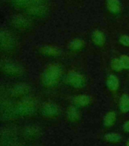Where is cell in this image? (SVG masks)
Listing matches in <instances>:
<instances>
[{
	"mask_svg": "<svg viewBox=\"0 0 129 146\" xmlns=\"http://www.w3.org/2000/svg\"><path fill=\"white\" fill-rule=\"evenodd\" d=\"M60 75V69L56 66H50L46 72V80L49 84H55L59 79Z\"/></svg>",
	"mask_w": 129,
	"mask_h": 146,
	"instance_id": "obj_1",
	"label": "cell"
},
{
	"mask_svg": "<svg viewBox=\"0 0 129 146\" xmlns=\"http://www.w3.org/2000/svg\"><path fill=\"white\" fill-rule=\"evenodd\" d=\"M67 82L75 88H79V87H81L84 84V78L81 75H78V74L71 73L67 77Z\"/></svg>",
	"mask_w": 129,
	"mask_h": 146,
	"instance_id": "obj_2",
	"label": "cell"
},
{
	"mask_svg": "<svg viewBox=\"0 0 129 146\" xmlns=\"http://www.w3.org/2000/svg\"><path fill=\"white\" fill-rule=\"evenodd\" d=\"M107 7L112 13H117L120 11V3L118 0H107Z\"/></svg>",
	"mask_w": 129,
	"mask_h": 146,
	"instance_id": "obj_3",
	"label": "cell"
},
{
	"mask_svg": "<svg viewBox=\"0 0 129 146\" xmlns=\"http://www.w3.org/2000/svg\"><path fill=\"white\" fill-rule=\"evenodd\" d=\"M107 86L110 90L115 91L118 88V80L115 75H110L107 79Z\"/></svg>",
	"mask_w": 129,
	"mask_h": 146,
	"instance_id": "obj_4",
	"label": "cell"
},
{
	"mask_svg": "<svg viewBox=\"0 0 129 146\" xmlns=\"http://www.w3.org/2000/svg\"><path fill=\"white\" fill-rule=\"evenodd\" d=\"M67 115H68V119L71 121L77 120L80 117L79 113L77 109H75V107H68V110H67Z\"/></svg>",
	"mask_w": 129,
	"mask_h": 146,
	"instance_id": "obj_5",
	"label": "cell"
},
{
	"mask_svg": "<svg viewBox=\"0 0 129 146\" xmlns=\"http://www.w3.org/2000/svg\"><path fill=\"white\" fill-rule=\"evenodd\" d=\"M119 107H120V110L124 113H126V112L129 111V98L127 95H124L122 97L120 100V104H119Z\"/></svg>",
	"mask_w": 129,
	"mask_h": 146,
	"instance_id": "obj_6",
	"label": "cell"
},
{
	"mask_svg": "<svg viewBox=\"0 0 129 146\" xmlns=\"http://www.w3.org/2000/svg\"><path fill=\"white\" fill-rule=\"evenodd\" d=\"M74 101H75V104L78 105V106H85L90 103V98L87 96L80 95L77 96L75 98Z\"/></svg>",
	"mask_w": 129,
	"mask_h": 146,
	"instance_id": "obj_7",
	"label": "cell"
},
{
	"mask_svg": "<svg viewBox=\"0 0 129 146\" xmlns=\"http://www.w3.org/2000/svg\"><path fill=\"white\" fill-rule=\"evenodd\" d=\"M115 121H116V113L112 111L109 112L105 116L104 125L107 126H110L113 125Z\"/></svg>",
	"mask_w": 129,
	"mask_h": 146,
	"instance_id": "obj_8",
	"label": "cell"
},
{
	"mask_svg": "<svg viewBox=\"0 0 129 146\" xmlns=\"http://www.w3.org/2000/svg\"><path fill=\"white\" fill-rule=\"evenodd\" d=\"M93 40L98 45H103L104 43V36L100 31H95L93 34Z\"/></svg>",
	"mask_w": 129,
	"mask_h": 146,
	"instance_id": "obj_9",
	"label": "cell"
},
{
	"mask_svg": "<svg viewBox=\"0 0 129 146\" xmlns=\"http://www.w3.org/2000/svg\"><path fill=\"white\" fill-rule=\"evenodd\" d=\"M58 110H57L56 106H55L54 104H47L44 108V113L46 115H55L57 113Z\"/></svg>",
	"mask_w": 129,
	"mask_h": 146,
	"instance_id": "obj_10",
	"label": "cell"
},
{
	"mask_svg": "<svg viewBox=\"0 0 129 146\" xmlns=\"http://www.w3.org/2000/svg\"><path fill=\"white\" fill-rule=\"evenodd\" d=\"M106 140L110 142H118L121 140V136L116 133H108L105 136Z\"/></svg>",
	"mask_w": 129,
	"mask_h": 146,
	"instance_id": "obj_11",
	"label": "cell"
},
{
	"mask_svg": "<svg viewBox=\"0 0 129 146\" xmlns=\"http://www.w3.org/2000/svg\"><path fill=\"white\" fill-rule=\"evenodd\" d=\"M82 46H83V41L79 40V39H76L71 43L70 48L73 50H76L80 49Z\"/></svg>",
	"mask_w": 129,
	"mask_h": 146,
	"instance_id": "obj_12",
	"label": "cell"
},
{
	"mask_svg": "<svg viewBox=\"0 0 129 146\" xmlns=\"http://www.w3.org/2000/svg\"><path fill=\"white\" fill-rule=\"evenodd\" d=\"M111 66L112 68L115 71H120L123 68L122 65V62L118 59H114L113 61L112 62Z\"/></svg>",
	"mask_w": 129,
	"mask_h": 146,
	"instance_id": "obj_13",
	"label": "cell"
},
{
	"mask_svg": "<svg viewBox=\"0 0 129 146\" xmlns=\"http://www.w3.org/2000/svg\"><path fill=\"white\" fill-rule=\"evenodd\" d=\"M121 62H122V65L124 68H129V57L123 55L121 56Z\"/></svg>",
	"mask_w": 129,
	"mask_h": 146,
	"instance_id": "obj_14",
	"label": "cell"
},
{
	"mask_svg": "<svg viewBox=\"0 0 129 146\" xmlns=\"http://www.w3.org/2000/svg\"><path fill=\"white\" fill-rule=\"evenodd\" d=\"M120 43H122L123 45L129 46V36H122L119 39Z\"/></svg>",
	"mask_w": 129,
	"mask_h": 146,
	"instance_id": "obj_15",
	"label": "cell"
},
{
	"mask_svg": "<svg viewBox=\"0 0 129 146\" xmlns=\"http://www.w3.org/2000/svg\"><path fill=\"white\" fill-rule=\"evenodd\" d=\"M46 52L50 55H53V56H58L59 54V50L57 49H55V48H47Z\"/></svg>",
	"mask_w": 129,
	"mask_h": 146,
	"instance_id": "obj_16",
	"label": "cell"
},
{
	"mask_svg": "<svg viewBox=\"0 0 129 146\" xmlns=\"http://www.w3.org/2000/svg\"><path fill=\"white\" fill-rule=\"evenodd\" d=\"M124 129H125L126 132H129V120L127 121V122L125 123V125H124Z\"/></svg>",
	"mask_w": 129,
	"mask_h": 146,
	"instance_id": "obj_17",
	"label": "cell"
},
{
	"mask_svg": "<svg viewBox=\"0 0 129 146\" xmlns=\"http://www.w3.org/2000/svg\"><path fill=\"white\" fill-rule=\"evenodd\" d=\"M127 146H129V141H128V145H127Z\"/></svg>",
	"mask_w": 129,
	"mask_h": 146,
	"instance_id": "obj_18",
	"label": "cell"
}]
</instances>
